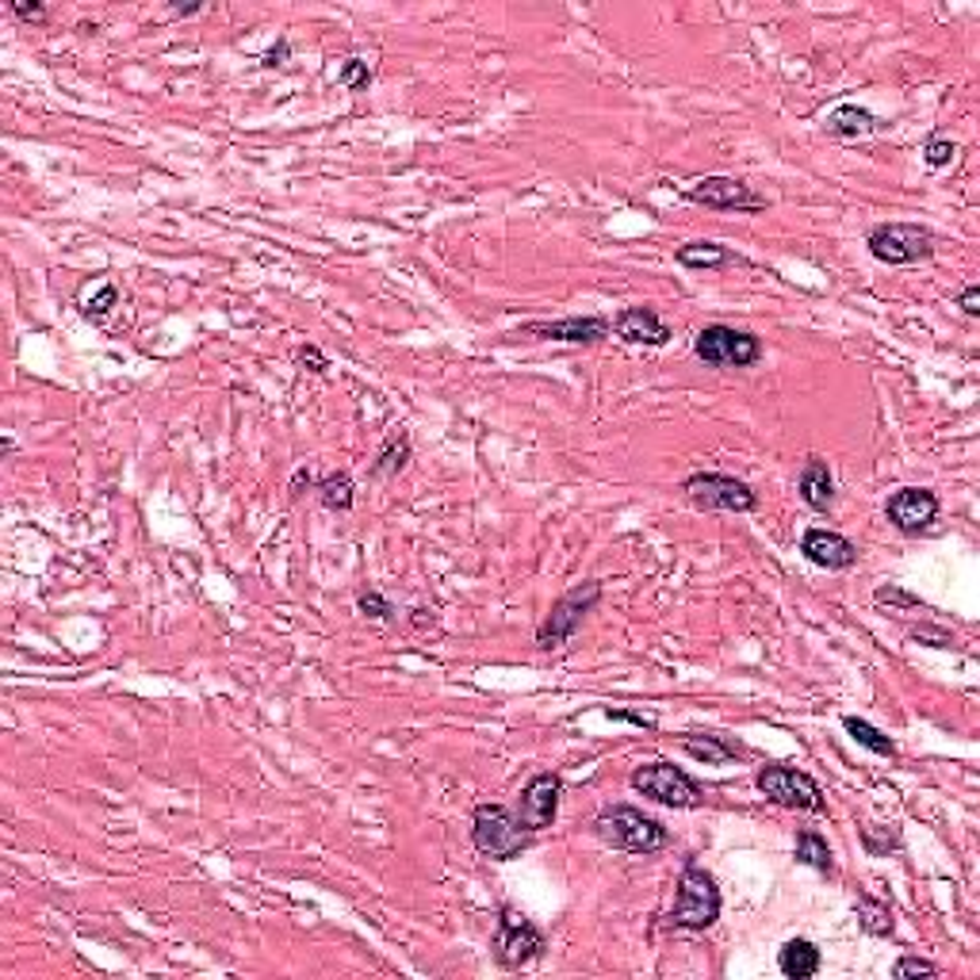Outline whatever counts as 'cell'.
<instances>
[{"mask_svg":"<svg viewBox=\"0 0 980 980\" xmlns=\"http://www.w3.org/2000/svg\"><path fill=\"white\" fill-rule=\"evenodd\" d=\"M824 130L831 138H866V135H881V130H889V123H884L881 115L869 112V107L839 104L831 115H827Z\"/></svg>","mask_w":980,"mask_h":980,"instance_id":"cell-19","label":"cell"},{"mask_svg":"<svg viewBox=\"0 0 980 980\" xmlns=\"http://www.w3.org/2000/svg\"><path fill=\"white\" fill-rule=\"evenodd\" d=\"M862 847H866V854H874V858H884L889 851H896L900 847V831L896 827H881V824H866L862 827Z\"/></svg>","mask_w":980,"mask_h":980,"instance_id":"cell-27","label":"cell"},{"mask_svg":"<svg viewBox=\"0 0 980 980\" xmlns=\"http://www.w3.org/2000/svg\"><path fill=\"white\" fill-rule=\"evenodd\" d=\"M957 307H962L969 318H977L980 315V284H965L962 292H957Z\"/></svg>","mask_w":980,"mask_h":980,"instance_id":"cell-37","label":"cell"},{"mask_svg":"<svg viewBox=\"0 0 980 980\" xmlns=\"http://www.w3.org/2000/svg\"><path fill=\"white\" fill-rule=\"evenodd\" d=\"M939 495H934L931 486H900V491H892L889 502H884V518H889V525L896 529L900 536H924L934 529V521H939Z\"/></svg>","mask_w":980,"mask_h":980,"instance_id":"cell-12","label":"cell"},{"mask_svg":"<svg viewBox=\"0 0 980 980\" xmlns=\"http://www.w3.org/2000/svg\"><path fill=\"white\" fill-rule=\"evenodd\" d=\"M957 157V147L954 142H950L946 135H931L924 142V162H927V169H946L950 162H954Z\"/></svg>","mask_w":980,"mask_h":980,"instance_id":"cell-30","label":"cell"},{"mask_svg":"<svg viewBox=\"0 0 980 980\" xmlns=\"http://www.w3.org/2000/svg\"><path fill=\"white\" fill-rule=\"evenodd\" d=\"M315 491H318V502L333 513H348L357 506V483H353L348 471H330V475H322L315 483Z\"/></svg>","mask_w":980,"mask_h":980,"instance_id":"cell-24","label":"cell"},{"mask_svg":"<svg viewBox=\"0 0 980 980\" xmlns=\"http://www.w3.org/2000/svg\"><path fill=\"white\" fill-rule=\"evenodd\" d=\"M689 506L705 513H754L759 510V491L751 483L724 471H697L682 483Z\"/></svg>","mask_w":980,"mask_h":980,"instance_id":"cell-8","label":"cell"},{"mask_svg":"<svg viewBox=\"0 0 980 980\" xmlns=\"http://www.w3.org/2000/svg\"><path fill=\"white\" fill-rule=\"evenodd\" d=\"M413 456V445H410V433H395V437L387 441V445L380 448V456H376V463L368 468V475L372 479H395L406 471V463H410Z\"/></svg>","mask_w":980,"mask_h":980,"instance_id":"cell-25","label":"cell"},{"mask_svg":"<svg viewBox=\"0 0 980 980\" xmlns=\"http://www.w3.org/2000/svg\"><path fill=\"white\" fill-rule=\"evenodd\" d=\"M854 916H858V927L869 934V939H892V931H896L892 907L884 904V900L869 896V892H858V900H854Z\"/></svg>","mask_w":980,"mask_h":980,"instance_id":"cell-23","label":"cell"},{"mask_svg":"<svg viewBox=\"0 0 980 980\" xmlns=\"http://www.w3.org/2000/svg\"><path fill=\"white\" fill-rule=\"evenodd\" d=\"M559 797H563V778H559L556 769H540L533 778L521 786L518 797V812L513 816L521 819V827L533 835L548 831L559 816Z\"/></svg>","mask_w":980,"mask_h":980,"instance_id":"cell-13","label":"cell"},{"mask_svg":"<svg viewBox=\"0 0 980 980\" xmlns=\"http://www.w3.org/2000/svg\"><path fill=\"white\" fill-rule=\"evenodd\" d=\"M544 950H548V939L544 931L518 912L513 904H502L498 912V924H495V939H491V954L502 969H525V965L540 962Z\"/></svg>","mask_w":980,"mask_h":980,"instance_id":"cell-7","label":"cell"},{"mask_svg":"<svg viewBox=\"0 0 980 980\" xmlns=\"http://www.w3.org/2000/svg\"><path fill=\"white\" fill-rule=\"evenodd\" d=\"M628 781H633L636 793L663 804V809H701V804H705V789L697 786L682 766H674V762H648V766H636Z\"/></svg>","mask_w":980,"mask_h":980,"instance_id":"cell-10","label":"cell"},{"mask_svg":"<svg viewBox=\"0 0 980 980\" xmlns=\"http://www.w3.org/2000/svg\"><path fill=\"white\" fill-rule=\"evenodd\" d=\"M778 969L789 980H812L824 969V954H819V946L812 939H789L778 950Z\"/></svg>","mask_w":980,"mask_h":980,"instance_id":"cell-20","label":"cell"},{"mask_svg":"<svg viewBox=\"0 0 980 980\" xmlns=\"http://www.w3.org/2000/svg\"><path fill=\"white\" fill-rule=\"evenodd\" d=\"M686 200L709 212H736V215H759L769 207V200L762 192H754L747 180L736 177H705L686 188Z\"/></svg>","mask_w":980,"mask_h":980,"instance_id":"cell-11","label":"cell"},{"mask_svg":"<svg viewBox=\"0 0 980 980\" xmlns=\"http://www.w3.org/2000/svg\"><path fill=\"white\" fill-rule=\"evenodd\" d=\"M674 260H678L682 268H693V272H713V268L736 265L739 257L721 242H686V245H678Z\"/></svg>","mask_w":980,"mask_h":980,"instance_id":"cell-21","label":"cell"},{"mask_svg":"<svg viewBox=\"0 0 980 980\" xmlns=\"http://www.w3.org/2000/svg\"><path fill=\"white\" fill-rule=\"evenodd\" d=\"M288 50H292V47H288V39H280L272 50H268L265 58H260V65H265V69H276V65H284V62H288Z\"/></svg>","mask_w":980,"mask_h":980,"instance_id":"cell-39","label":"cell"},{"mask_svg":"<svg viewBox=\"0 0 980 980\" xmlns=\"http://www.w3.org/2000/svg\"><path fill=\"white\" fill-rule=\"evenodd\" d=\"M613 333L624 341V345H648V348H663V345H671V338H674L671 326H666L651 307H624V310H616Z\"/></svg>","mask_w":980,"mask_h":980,"instance_id":"cell-16","label":"cell"},{"mask_svg":"<svg viewBox=\"0 0 980 980\" xmlns=\"http://www.w3.org/2000/svg\"><path fill=\"white\" fill-rule=\"evenodd\" d=\"M793 858L797 866H809L824 877H835V854L827 847V839L816 831V827H801L797 831V843H793Z\"/></svg>","mask_w":980,"mask_h":980,"instance_id":"cell-22","label":"cell"},{"mask_svg":"<svg viewBox=\"0 0 980 980\" xmlns=\"http://www.w3.org/2000/svg\"><path fill=\"white\" fill-rule=\"evenodd\" d=\"M609 330H613V322L606 315H571V318H556V322L521 326L525 338L559 341V345H598V341L609 338Z\"/></svg>","mask_w":980,"mask_h":980,"instance_id":"cell-14","label":"cell"},{"mask_svg":"<svg viewBox=\"0 0 980 980\" xmlns=\"http://www.w3.org/2000/svg\"><path fill=\"white\" fill-rule=\"evenodd\" d=\"M843 728H847V736L854 739V743L858 747H866L869 754H877V759H900V751H896V743H892L889 736H884L881 728H874V724L869 721H862V716H843Z\"/></svg>","mask_w":980,"mask_h":980,"instance_id":"cell-26","label":"cell"},{"mask_svg":"<svg viewBox=\"0 0 980 980\" xmlns=\"http://www.w3.org/2000/svg\"><path fill=\"white\" fill-rule=\"evenodd\" d=\"M115 303H119V288H115V284H100L97 295H92V300H85V318L100 322L104 315H112Z\"/></svg>","mask_w":980,"mask_h":980,"instance_id":"cell-33","label":"cell"},{"mask_svg":"<svg viewBox=\"0 0 980 980\" xmlns=\"http://www.w3.org/2000/svg\"><path fill=\"white\" fill-rule=\"evenodd\" d=\"M912 640L924 644V648H939V651L954 648V633H950V628H939V624H916V628H912Z\"/></svg>","mask_w":980,"mask_h":980,"instance_id":"cell-34","label":"cell"},{"mask_svg":"<svg viewBox=\"0 0 980 980\" xmlns=\"http://www.w3.org/2000/svg\"><path fill=\"white\" fill-rule=\"evenodd\" d=\"M678 743H682V751H686L689 759L705 762V766H724V762L743 759V747H739L736 739L721 736V731H686Z\"/></svg>","mask_w":980,"mask_h":980,"instance_id":"cell-18","label":"cell"},{"mask_svg":"<svg viewBox=\"0 0 980 980\" xmlns=\"http://www.w3.org/2000/svg\"><path fill=\"white\" fill-rule=\"evenodd\" d=\"M338 81L345 85L348 92H368V85H372V69H368V62H360V58H348V62L341 65Z\"/></svg>","mask_w":980,"mask_h":980,"instance_id":"cell-31","label":"cell"},{"mask_svg":"<svg viewBox=\"0 0 980 980\" xmlns=\"http://www.w3.org/2000/svg\"><path fill=\"white\" fill-rule=\"evenodd\" d=\"M693 353L705 368L716 372H743L762 360V338L751 330H736L728 322H709L697 330Z\"/></svg>","mask_w":980,"mask_h":980,"instance_id":"cell-4","label":"cell"},{"mask_svg":"<svg viewBox=\"0 0 980 980\" xmlns=\"http://www.w3.org/2000/svg\"><path fill=\"white\" fill-rule=\"evenodd\" d=\"M9 9H12V16H16V20H31V24L47 20V9H42V4H24V0H12Z\"/></svg>","mask_w":980,"mask_h":980,"instance_id":"cell-38","label":"cell"},{"mask_svg":"<svg viewBox=\"0 0 980 980\" xmlns=\"http://www.w3.org/2000/svg\"><path fill=\"white\" fill-rule=\"evenodd\" d=\"M315 483H318V479L310 475L307 468H300V471H295V479H292V498H300V495H303V486H315Z\"/></svg>","mask_w":980,"mask_h":980,"instance_id":"cell-40","label":"cell"},{"mask_svg":"<svg viewBox=\"0 0 980 980\" xmlns=\"http://www.w3.org/2000/svg\"><path fill=\"white\" fill-rule=\"evenodd\" d=\"M721 907H724V896H721L716 877L709 874L705 866L686 862V869H682V877H678V889H674V904H671V912H666L663 924L671 927V931L701 934L721 919Z\"/></svg>","mask_w":980,"mask_h":980,"instance_id":"cell-2","label":"cell"},{"mask_svg":"<svg viewBox=\"0 0 980 980\" xmlns=\"http://www.w3.org/2000/svg\"><path fill=\"white\" fill-rule=\"evenodd\" d=\"M754 786L766 797L769 804L789 812H812V816H824L827 812V797L819 789V781L812 774L797 766H781V762H769L754 774Z\"/></svg>","mask_w":980,"mask_h":980,"instance_id":"cell-6","label":"cell"},{"mask_svg":"<svg viewBox=\"0 0 980 980\" xmlns=\"http://www.w3.org/2000/svg\"><path fill=\"white\" fill-rule=\"evenodd\" d=\"M892 977L896 980H919V977H939V965L931 957H916V954H900L896 965H892Z\"/></svg>","mask_w":980,"mask_h":980,"instance_id":"cell-29","label":"cell"},{"mask_svg":"<svg viewBox=\"0 0 980 980\" xmlns=\"http://www.w3.org/2000/svg\"><path fill=\"white\" fill-rule=\"evenodd\" d=\"M594 835L613 851L644 854V858L671 847V831L656 816L636 809V804H609V809H601L598 819H594Z\"/></svg>","mask_w":980,"mask_h":980,"instance_id":"cell-1","label":"cell"},{"mask_svg":"<svg viewBox=\"0 0 980 980\" xmlns=\"http://www.w3.org/2000/svg\"><path fill=\"white\" fill-rule=\"evenodd\" d=\"M606 721L636 724V728H644V731H656V728H659V724L651 721V716H644V713H624V709H606Z\"/></svg>","mask_w":980,"mask_h":980,"instance_id":"cell-36","label":"cell"},{"mask_svg":"<svg viewBox=\"0 0 980 980\" xmlns=\"http://www.w3.org/2000/svg\"><path fill=\"white\" fill-rule=\"evenodd\" d=\"M801 556L819 571H851L858 563V544L851 536L835 533V529H804L801 536Z\"/></svg>","mask_w":980,"mask_h":980,"instance_id":"cell-15","label":"cell"},{"mask_svg":"<svg viewBox=\"0 0 980 980\" xmlns=\"http://www.w3.org/2000/svg\"><path fill=\"white\" fill-rule=\"evenodd\" d=\"M601 594H606V583L601 578H586V583L571 586V590H563L556 601H551L548 616L540 621V628H536V648L540 651H551V648H563V644L571 640V636L583 628L586 616L598 609Z\"/></svg>","mask_w":980,"mask_h":980,"instance_id":"cell-5","label":"cell"},{"mask_svg":"<svg viewBox=\"0 0 980 980\" xmlns=\"http://www.w3.org/2000/svg\"><path fill=\"white\" fill-rule=\"evenodd\" d=\"M300 365L307 368V372H315V376H326L330 372V360H326V353L318 345H303L300 348Z\"/></svg>","mask_w":980,"mask_h":980,"instance_id":"cell-35","label":"cell"},{"mask_svg":"<svg viewBox=\"0 0 980 980\" xmlns=\"http://www.w3.org/2000/svg\"><path fill=\"white\" fill-rule=\"evenodd\" d=\"M536 835L521 827L506 804H475L471 812V847L491 862H513L533 847Z\"/></svg>","mask_w":980,"mask_h":980,"instance_id":"cell-3","label":"cell"},{"mask_svg":"<svg viewBox=\"0 0 980 980\" xmlns=\"http://www.w3.org/2000/svg\"><path fill=\"white\" fill-rule=\"evenodd\" d=\"M207 9V4H173V16H200V12Z\"/></svg>","mask_w":980,"mask_h":980,"instance_id":"cell-41","label":"cell"},{"mask_svg":"<svg viewBox=\"0 0 980 980\" xmlns=\"http://www.w3.org/2000/svg\"><path fill=\"white\" fill-rule=\"evenodd\" d=\"M797 495L801 502L809 506L812 513H831L835 506V475H831V463L824 456H809L801 463V475H797Z\"/></svg>","mask_w":980,"mask_h":980,"instance_id":"cell-17","label":"cell"},{"mask_svg":"<svg viewBox=\"0 0 980 980\" xmlns=\"http://www.w3.org/2000/svg\"><path fill=\"white\" fill-rule=\"evenodd\" d=\"M874 601H877V606L900 609V613H907V609H927V601L919 598V594L904 590V586H896V583H889V586H877V590H874Z\"/></svg>","mask_w":980,"mask_h":980,"instance_id":"cell-28","label":"cell"},{"mask_svg":"<svg viewBox=\"0 0 980 980\" xmlns=\"http://www.w3.org/2000/svg\"><path fill=\"white\" fill-rule=\"evenodd\" d=\"M866 250L889 268L934 257V230L924 222H877L866 234Z\"/></svg>","mask_w":980,"mask_h":980,"instance_id":"cell-9","label":"cell"},{"mask_svg":"<svg viewBox=\"0 0 980 980\" xmlns=\"http://www.w3.org/2000/svg\"><path fill=\"white\" fill-rule=\"evenodd\" d=\"M357 609H360V613H365V616H372V621H395V613H398V609L391 606V601L383 598V594L376 590V586H372V590L360 594V598H357Z\"/></svg>","mask_w":980,"mask_h":980,"instance_id":"cell-32","label":"cell"}]
</instances>
